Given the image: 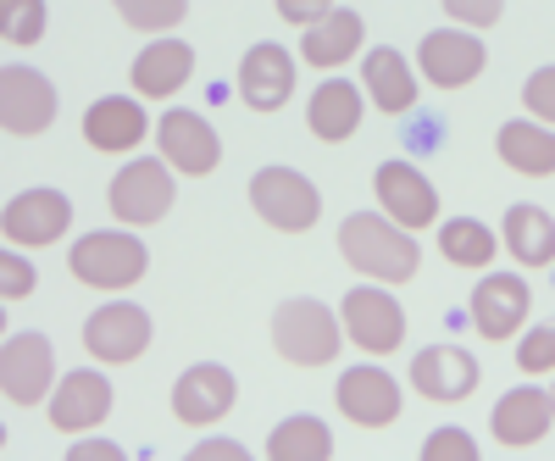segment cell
Masks as SVG:
<instances>
[{"label": "cell", "mask_w": 555, "mask_h": 461, "mask_svg": "<svg viewBox=\"0 0 555 461\" xmlns=\"http://www.w3.org/2000/svg\"><path fill=\"white\" fill-rule=\"evenodd\" d=\"M240 95H245L250 112H278L295 95V62H289L284 44H256V51H245Z\"/></svg>", "instance_id": "obj_18"}, {"label": "cell", "mask_w": 555, "mask_h": 461, "mask_svg": "<svg viewBox=\"0 0 555 461\" xmlns=\"http://www.w3.org/2000/svg\"><path fill=\"white\" fill-rule=\"evenodd\" d=\"M522 101H528V112H533L544 128H555V67H539V73L522 84Z\"/></svg>", "instance_id": "obj_34"}, {"label": "cell", "mask_w": 555, "mask_h": 461, "mask_svg": "<svg viewBox=\"0 0 555 461\" xmlns=\"http://www.w3.org/2000/svg\"><path fill=\"white\" fill-rule=\"evenodd\" d=\"M339 411L361 428H389L400 418V384L384 367H350L339 379Z\"/></svg>", "instance_id": "obj_17"}, {"label": "cell", "mask_w": 555, "mask_h": 461, "mask_svg": "<svg viewBox=\"0 0 555 461\" xmlns=\"http://www.w3.org/2000/svg\"><path fill=\"white\" fill-rule=\"evenodd\" d=\"M416 62H423V78L434 89H461L483 73L489 56H483V39L473 28H434V34H423Z\"/></svg>", "instance_id": "obj_9"}, {"label": "cell", "mask_w": 555, "mask_h": 461, "mask_svg": "<svg viewBox=\"0 0 555 461\" xmlns=\"http://www.w3.org/2000/svg\"><path fill=\"white\" fill-rule=\"evenodd\" d=\"M190 461H245V445H234V439H206L201 450H190Z\"/></svg>", "instance_id": "obj_38"}, {"label": "cell", "mask_w": 555, "mask_h": 461, "mask_svg": "<svg viewBox=\"0 0 555 461\" xmlns=\"http://www.w3.org/2000/svg\"><path fill=\"white\" fill-rule=\"evenodd\" d=\"M145 261H151L145 245L133 234H122V228H112V234H83L73 245V272L89 290H128L145 279Z\"/></svg>", "instance_id": "obj_3"}, {"label": "cell", "mask_w": 555, "mask_h": 461, "mask_svg": "<svg viewBox=\"0 0 555 461\" xmlns=\"http://www.w3.org/2000/svg\"><path fill=\"white\" fill-rule=\"evenodd\" d=\"M306 123H311V133H317L322 145H345L350 133L361 128V89L345 84V78H328V84L311 95Z\"/></svg>", "instance_id": "obj_23"}, {"label": "cell", "mask_w": 555, "mask_h": 461, "mask_svg": "<svg viewBox=\"0 0 555 461\" xmlns=\"http://www.w3.org/2000/svg\"><path fill=\"white\" fill-rule=\"evenodd\" d=\"M156 145H162L167 167L190 172V178H201V172H211L222 162V145H217L211 123H201V112H167L156 123Z\"/></svg>", "instance_id": "obj_15"}, {"label": "cell", "mask_w": 555, "mask_h": 461, "mask_svg": "<svg viewBox=\"0 0 555 461\" xmlns=\"http://www.w3.org/2000/svg\"><path fill=\"white\" fill-rule=\"evenodd\" d=\"M267 456L272 461H328L334 456V439H328V428H322L317 418H289V423L272 428Z\"/></svg>", "instance_id": "obj_28"}, {"label": "cell", "mask_w": 555, "mask_h": 461, "mask_svg": "<svg viewBox=\"0 0 555 461\" xmlns=\"http://www.w3.org/2000/svg\"><path fill=\"white\" fill-rule=\"evenodd\" d=\"M550 423H555V395H544V389H512L494 406V439L505 450L539 445L550 434Z\"/></svg>", "instance_id": "obj_20"}, {"label": "cell", "mask_w": 555, "mask_h": 461, "mask_svg": "<svg viewBox=\"0 0 555 461\" xmlns=\"http://www.w3.org/2000/svg\"><path fill=\"white\" fill-rule=\"evenodd\" d=\"M172 411H178V423H190V428H206V423L228 418V411H234V373L217 367V361L190 367V373L172 384Z\"/></svg>", "instance_id": "obj_14"}, {"label": "cell", "mask_w": 555, "mask_h": 461, "mask_svg": "<svg viewBox=\"0 0 555 461\" xmlns=\"http://www.w3.org/2000/svg\"><path fill=\"white\" fill-rule=\"evenodd\" d=\"M505 245L522 267H550L555 261V217L544 206H505Z\"/></svg>", "instance_id": "obj_26"}, {"label": "cell", "mask_w": 555, "mask_h": 461, "mask_svg": "<svg viewBox=\"0 0 555 461\" xmlns=\"http://www.w3.org/2000/svg\"><path fill=\"white\" fill-rule=\"evenodd\" d=\"M339 340H345V322L322 300H284L272 311V345H278V356L295 361V367H328V361H339Z\"/></svg>", "instance_id": "obj_2"}, {"label": "cell", "mask_w": 555, "mask_h": 461, "mask_svg": "<svg viewBox=\"0 0 555 461\" xmlns=\"http://www.w3.org/2000/svg\"><path fill=\"white\" fill-rule=\"evenodd\" d=\"M83 140L95 151H133L145 140V106L128 95H106L83 112Z\"/></svg>", "instance_id": "obj_22"}, {"label": "cell", "mask_w": 555, "mask_h": 461, "mask_svg": "<svg viewBox=\"0 0 555 461\" xmlns=\"http://www.w3.org/2000/svg\"><path fill=\"white\" fill-rule=\"evenodd\" d=\"M250 206L261 212V222L284 228V234H306V228L317 222V212H322V195L295 167H261L250 178Z\"/></svg>", "instance_id": "obj_4"}, {"label": "cell", "mask_w": 555, "mask_h": 461, "mask_svg": "<svg viewBox=\"0 0 555 461\" xmlns=\"http://www.w3.org/2000/svg\"><path fill=\"white\" fill-rule=\"evenodd\" d=\"M328 12H334V0H278V17H289V23H300V28L322 23Z\"/></svg>", "instance_id": "obj_37"}, {"label": "cell", "mask_w": 555, "mask_h": 461, "mask_svg": "<svg viewBox=\"0 0 555 461\" xmlns=\"http://www.w3.org/2000/svg\"><path fill=\"white\" fill-rule=\"evenodd\" d=\"M56 123V89L34 67H7L0 73V128L7 133H44Z\"/></svg>", "instance_id": "obj_8"}, {"label": "cell", "mask_w": 555, "mask_h": 461, "mask_svg": "<svg viewBox=\"0 0 555 461\" xmlns=\"http://www.w3.org/2000/svg\"><path fill=\"white\" fill-rule=\"evenodd\" d=\"M0 34H7V44H39L44 0H0Z\"/></svg>", "instance_id": "obj_31"}, {"label": "cell", "mask_w": 555, "mask_h": 461, "mask_svg": "<svg viewBox=\"0 0 555 461\" xmlns=\"http://www.w3.org/2000/svg\"><path fill=\"white\" fill-rule=\"evenodd\" d=\"M151 345V317L139 311V306H101V311H89L83 322V350L95 356V361H139Z\"/></svg>", "instance_id": "obj_11"}, {"label": "cell", "mask_w": 555, "mask_h": 461, "mask_svg": "<svg viewBox=\"0 0 555 461\" xmlns=\"http://www.w3.org/2000/svg\"><path fill=\"white\" fill-rule=\"evenodd\" d=\"M112 411V384L95 373V367H78V373H67L56 384V400H51V423L62 434H83L95 428L101 418Z\"/></svg>", "instance_id": "obj_19"}, {"label": "cell", "mask_w": 555, "mask_h": 461, "mask_svg": "<svg viewBox=\"0 0 555 461\" xmlns=\"http://www.w3.org/2000/svg\"><path fill=\"white\" fill-rule=\"evenodd\" d=\"M112 7L122 12L128 28H145V34H167L183 23V12H190V0H112Z\"/></svg>", "instance_id": "obj_30"}, {"label": "cell", "mask_w": 555, "mask_h": 461, "mask_svg": "<svg viewBox=\"0 0 555 461\" xmlns=\"http://www.w3.org/2000/svg\"><path fill=\"white\" fill-rule=\"evenodd\" d=\"M339 322H345V334L366 350V356H389L405 345V311L395 295H384L378 284H361L345 295L339 306Z\"/></svg>", "instance_id": "obj_6"}, {"label": "cell", "mask_w": 555, "mask_h": 461, "mask_svg": "<svg viewBox=\"0 0 555 461\" xmlns=\"http://www.w3.org/2000/svg\"><path fill=\"white\" fill-rule=\"evenodd\" d=\"M411 384H416V395H428L439 406L467 400L478 389V356L461 350V345H428L411 361Z\"/></svg>", "instance_id": "obj_13"}, {"label": "cell", "mask_w": 555, "mask_h": 461, "mask_svg": "<svg viewBox=\"0 0 555 461\" xmlns=\"http://www.w3.org/2000/svg\"><path fill=\"white\" fill-rule=\"evenodd\" d=\"M106 201H112V217L128 222V228H145V222L167 217V206H172V172H167V162H156V156L128 162L112 178Z\"/></svg>", "instance_id": "obj_5"}, {"label": "cell", "mask_w": 555, "mask_h": 461, "mask_svg": "<svg viewBox=\"0 0 555 461\" xmlns=\"http://www.w3.org/2000/svg\"><path fill=\"white\" fill-rule=\"evenodd\" d=\"M517 367H522V373H555V322H544V329L522 334Z\"/></svg>", "instance_id": "obj_32"}, {"label": "cell", "mask_w": 555, "mask_h": 461, "mask_svg": "<svg viewBox=\"0 0 555 461\" xmlns=\"http://www.w3.org/2000/svg\"><path fill=\"white\" fill-rule=\"evenodd\" d=\"M528 306H533V295H528V284L517 279V272H489V279H478V290H473V322H478L483 340H512L522 329Z\"/></svg>", "instance_id": "obj_16"}, {"label": "cell", "mask_w": 555, "mask_h": 461, "mask_svg": "<svg viewBox=\"0 0 555 461\" xmlns=\"http://www.w3.org/2000/svg\"><path fill=\"white\" fill-rule=\"evenodd\" d=\"M339 251L356 272H366L373 284H405L416 279V267H423V251H416L411 228H400L389 212H356L345 217L339 228Z\"/></svg>", "instance_id": "obj_1"}, {"label": "cell", "mask_w": 555, "mask_h": 461, "mask_svg": "<svg viewBox=\"0 0 555 461\" xmlns=\"http://www.w3.org/2000/svg\"><path fill=\"white\" fill-rule=\"evenodd\" d=\"M494 151L505 167H517L528 178H550L555 172V128L544 123H505L494 133Z\"/></svg>", "instance_id": "obj_25"}, {"label": "cell", "mask_w": 555, "mask_h": 461, "mask_svg": "<svg viewBox=\"0 0 555 461\" xmlns=\"http://www.w3.org/2000/svg\"><path fill=\"white\" fill-rule=\"evenodd\" d=\"M423 461H478V445L467 428H434L423 445Z\"/></svg>", "instance_id": "obj_33"}, {"label": "cell", "mask_w": 555, "mask_h": 461, "mask_svg": "<svg viewBox=\"0 0 555 461\" xmlns=\"http://www.w3.org/2000/svg\"><path fill=\"white\" fill-rule=\"evenodd\" d=\"M73 228V201L62 190H23L17 201H7L0 234L12 245H56Z\"/></svg>", "instance_id": "obj_10"}, {"label": "cell", "mask_w": 555, "mask_h": 461, "mask_svg": "<svg viewBox=\"0 0 555 461\" xmlns=\"http://www.w3.org/2000/svg\"><path fill=\"white\" fill-rule=\"evenodd\" d=\"M444 12H450L461 28H489V23H500L505 0H444Z\"/></svg>", "instance_id": "obj_35"}, {"label": "cell", "mask_w": 555, "mask_h": 461, "mask_svg": "<svg viewBox=\"0 0 555 461\" xmlns=\"http://www.w3.org/2000/svg\"><path fill=\"white\" fill-rule=\"evenodd\" d=\"M439 251L455 267H489L494 251H500V240H494V228H483L478 217H455V222L439 228Z\"/></svg>", "instance_id": "obj_29"}, {"label": "cell", "mask_w": 555, "mask_h": 461, "mask_svg": "<svg viewBox=\"0 0 555 461\" xmlns=\"http://www.w3.org/2000/svg\"><path fill=\"white\" fill-rule=\"evenodd\" d=\"M373 190H378V206H384L400 228H434L439 195H434V183L423 178V167H411V162H384V167L373 172Z\"/></svg>", "instance_id": "obj_12"}, {"label": "cell", "mask_w": 555, "mask_h": 461, "mask_svg": "<svg viewBox=\"0 0 555 461\" xmlns=\"http://www.w3.org/2000/svg\"><path fill=\"white\" fill-rule=\"evenodd\" d=\"M306 62L311 67H339V62H350L356 51H361V17L356 12H345V7H334L322 23H311L306 28Z\"/></svg>", "instance_id": "obj_27"}, {"label": "cell", "mask_w": 555, "mask_h": 461, "mask_svg": "<svg viewBox=\"0 0 555 461\" xmlns=\"http://www.w3.org/2000/svg\"><path fill=\"white\" fill-rule=\"evenodd\" d=\"M67 456H73V461H117L122 450H117L112 439H83V445H78V450H67Z\"/></svg>", "instance_id": "obj_39"}, {"label": "cell", "mask_w": 555, "mask_h": 461, "mask_svg": "<svg viewBox=\"0 0 555 461\" xmlns=\"http://www.w3.org/2000/svg\"><path fill=\"white\" fill-rule=\"evenodd\" d=\"M361 84H366V95L378 101V112H389V117L411 112V101H416V78H411L405 56L389 51V44L366 51V62H361Z\"/></svg>", "instance_id": "obj_24"}, {"label": "cell", "mask_w": 555, "mask_h": 461, "mask_svg": "<svg viewBox=\"0 0 555 461\" xmlns=\"http://www.w3.org/2000/svg\"><path fill=\"white\" fill-rule=\"evenodd\" d=\"M34 290V267L17 256V251H7V256H0V295H7V300H23Z\"/></svg>", "instance_id": "obj_36"}, {"label": "cell", "mask_w": 555, "mask_h": 461, "mask_svg": "<svg viewBox=\"0 0 555 461\" xmlns=\"http://www.w3.org/2000/svg\"><path fill=\"white\" fill-rule=\"evenodd\" d=\"M190 73H195V51L183 39H151L145 51H139V62H133V89L139 95H178L183 84H190Z\"/></svg>", "instance_id": "obj_21"}, {"label": "cell", "mask_w": 555, "mask_h": 461, "mask_svg": "<svg viewBox=\"0 0 555 461\" xmlns=\"http://www.w3.org/2000/svg\"><path fill=\"white\" fill-rule=\"evenodd\" d=\"M56 379V350L44 334H12L0 345V395L12 406H39Z\"/></svg>", "instance_id": "obj_7"}]
</instances>
